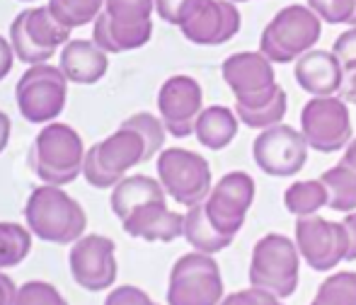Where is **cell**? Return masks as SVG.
<instances>
[{
    "label": "cell",
    "instance_id": "5b68a950",
    "mask_svg": "<svg viewBox=\"0 0 356 305\" xmlns=\"http://www.w3.org/2000/svg\"><path fill=\"white\" fill-rule=\"evenodd\" d=\"M223 298V277L213 254L194 249L172 264L168 281V305H220Z\"/></svg>",
    "mask_w": 356,
    "mask_h": 305
},
{
    "label": "cell",
    "instance_id": "44dd1931",
    "mask_svg": "<svg viewBox=\"0 0 356 305\" xmlns=\"http://www.w3.org/2000/svg\"><path fill=\"white\" fill-rule=\"evenodd\" d=\"M240 119L235 114V109H228L223 104H213L207 107L197 119V126H194V136L209 151H223L238 136Z\"/></svg>",
    "mask_w": 356,
    "mask_h": 305
},
{
    "label": "cell",
    "instance_id": "e575fe53",
    "mask_svg": "<svg viewBox=\"0 0 356 305\" xmlns=\"http://www.w3.org/2000/svg\"><path fill=\"white\" fill-rule=\"evenodd\" d=\"M15 305H68L56 286L47 281H27L19 286Z\"/></svg>",
    "mask_w": 356,
    "mask_h": 305
},
{
    "label": "cell",
    "instance_id": "bcb514c9",
    "mask_svg": "<svg viewBox=\"0 0 356 305\" xmlns=\"http://www.w3.org/2000/svg\"><path fill=\"white\" fill-rule=\"evenodd\" d=\"M230 3H250V0H230Z\"/></svg>",
    "mask_w": 356,
    "mask_h": 305
},
{
    "label": "cell",
    "instance_id": "5bb4252c",
    "mask_svg": "<svg viewBox=\"0 0 356 305\" xmlns=\"http://www.w3.org/2000/svg\"><path fill=\"white\" fill-rule=\"evenodd\" d=\"M158 112L168 133L187 138L194 133L199 114L204 112V90L192 76H172L160 85Z\"/></svg>",
    "mask_w": 356,
    "mask_h": 305
},
{
    "label": "cell",
    "instance_id": "ee69618b",
    "mask_svg": "<svg viewBox=\"0 0 356 305\" xmlns=\"http://www.w3.org/2000/svg\"><path fill=\"white\" fill-rule=\"evenodd\" d=\"M10 129H13V124H10V117L5 112H0V153H3L5 148H8Z\"/></svg>",
    "mask_w": 356,
    "mask_h": 305
},
{
    "label": "cell",
    "instance_id": "8992f818",
    "mask_svg": "<svg viewBox=\"0 0 356 305\" xmlns=\"http://www.w3.org/2000/svg\"><path fill=\"white\" fill-rule=\"evenodd\" d=\"M158 179L179 206H199L211 194V167L207 158L187 148H168L158 158Z\"/></svg>",
    "mask_w": 356,
    "mask_h": 305
},
{
    "label": "cell",
    "instance_id": "603a6c76",
    "mask_svg": "<svg viewBox=\"0 0 356 305\" xmlns=\"http://www.w3.org/2000/svg\"><path fill=\"white\" fill-rule=\"evenodd\" d=\"M22 22H24V32L27 37L34 42V47H39L42 51L51 53L58 47H66L71 42V29H66L54 13L49 10V5H39V8H29L22 10Z\"/></svg>",
    "mask_w": 356,
    "mask_h": 305
},
{
    "label": "cell",
    "instance_id": "74e56055",
    "mask_svg": "<svg viewBox=\"0 0 356 305\" xmlns=\"http://www.w3.org/2000/svg\"><path fill=\"white\" fill-rule=\"evenodd\" d=\"M104 305H158L153 298L138 286H119L112 293H107Z\"/></svg>",
    "mask_w": 356,
    "mask_h": 305
},
{
    "label": "cell",
    "instance_id": "7402d4cb",
    "mask_svg": "<svg viewBox=\"0 0 356 305\" xmlns=\"http://www.w3.org/2000/svg\"><path fill=\"white\" fill-rule=\"evenodd\" d=\"M165 197L168 194H165L160 179H153L148 174H131V177H124L112 189L109 204H112V211L119 216V221H124V218L131 216L134 208L143 206L148 201H160Z\"/></svg>",
    "mask_w": 356,
    "mask_h": 305
},
{
    "label": "cell",
    "instance_id": "9a60e30c",
    "mask_svg": "<svg viewBox=\"0 0 356 305\" xmlns=\"http://www.w3.org/2000/svg\"><path fill=\"white\" fill-rule=\"evenodd\" d=\"M240 10L230 0H204L197 13L179 27L184 39L197 47H220L240 32Z\"/></svg>",
    "mask_w": 356,
    "mask_h": 305
},
{
    "label": "cell",
    "instance_id": "8d00e7d4",
    "mask_svg": "<svg viewBox=\"0 0 356 305\" xmlns=\"http://www.w3.org/2000/svg\"><path fill=\"white\" fill-rule=\"evenodd\" d=\"M220 305H284L282 298L274 296V293L264 291V288L250 286L245 291H235L220 301Z\"/></svg>",
    "mask_w": 356,
    "mask_h": 305
},
{
    "label": "cell",
    "instance_id": "2e32d148",
    "mask_svg": "<svg viewBox=\"0 0 356 305\" xmlns=\"http://www.w3.org/2000/svg\"><path fill=\"white\" fill-rule=\"evenodd\" d=\"M122 226L127 235L148 240V242H172L177 238H184V216L170 211L165 199L134 208L131 216L122 221Z\"/></svg>",
    "mask_w": 356,
    "mask_h": 305
},
{
    "label": "cell",
    "instance_id": "8fae6325",
    "mask_svg": "<svg viewBox=\"0 0 356 305\" xmlns=\"http://www.w3.org/2000/svg\"><path fill=\"white\" fill-rule=\"evenodd\" d=\"M308 141L289 124L264 129L252 143V158L269 177H296L308 160Z\"/></svg>",
    "mask_w": 356,
    "mask_h": 305
},
{
    "label": "cell",
    "instance_id": "7dc6e473",
    "mask_svg": "<svg viewBox=\"0 0 356 305\" xmlns=\"http://www.w3.org/2000/svg\"><path fill=\"white\" fill-rule=\"evenodd\" d=\"M22 3H34V0H22Z\"/></svg>",
    "mask_w": 356,
    "mask_h": 305
},
{
    "label": "cell",
    "instance_id": "b9f144b4",
    "mask_svg": "<svg viewBox=\"0 0 356 305\" xmlns=\"http://www.w3.org/2000/svg\"><path fill=\"white\" fill-rule=\"evenodd\" d=\"M17 291L15 281L8 277V274H0V305H15L17 301Z\"/></svg>",
    "mask_w": 356,
    "mask_h": 305
},
{
    "label": "cell",
    "instance_id": "d6a6232c",
    "mask_svg": "<svg viewBox=\"0 0 356 305\" xmlns=\"http://www.w3.org/2000/svg\"><path fill=\"white\" fill-rule=\"evenodd\" d=\"M10 44H13V51H15V56H17V61L27 63V66H39V63H47L49 58H51V53L34 47V42L27 37L22 15H17V17L13 19V24H10Z\"/></svg>",
    "mask_w": 356,
    "mask_h": 305
},
{
    "label": "cell",
    "instance_id": "484cf974",
    "mask_svg": "<svg viewBox=\"0 0 356 305\" xmlns=\"http://www.w3.org/2000/svg\"><path fill=\"white\" fill-rule=\"evenodd\" d=\"M323 184L327 187V206L339 213L356 211V172L347 165H334L323 172Z\"/></svg>",
    "mask_w": 356,
    "mask_h": 305
},
{
    "label": "cell",
    "instance_id": "9c48e42d",
    "mask_svg": "<svg viewBox=\"0 0 356 305\" xmlns=\"http://www.w3.org/2000/svg\"><path fill=\"white\" fill-rule=\"evenodd\" d=\"M300 133L318 153H334L347 148L354 138L349 104L337 94L308 99L300 112Z\"/></svg>",
    "mask_w": 356,
    "mask_h": 305
},
{
    "label": "cell",
    "instance_id": "7bdbcfd3",
    "mask_svg": "<svg viewBox=\"0 0 356 305\" xmlns=\"http://www.w3.org/2000/svg\"><path fill=\"white\" fill-rule=\"evenodd\" d=\"M342 223H344V228H347V235H349V252H347V262H354V259H356V211L347 213Z\"/></svg>",
    "mask_w": 356,
    "mask_h": 305
},
{
    "label": "cell",
    "instance_id": "d4e9b609",
    "mask_svg": "<svg viewBox=\"0 0 356 305\" xmlns=\"http://www.w3.org/2000/svg\"><path fill=\"white\" fill-rule=\"evenodd\" d=\"M327 187L323 184V179H300L284 192L286 211L293 213L296 218L315 216L320 208L327 206Z\"/></svg>",
    "mask_w": 356,
    "mask_h": 305
},
{
    "label": "cell",
    "instance_id": "60d3db41",
    "mask_svg": "<svg viewBox=\"0 0 356 305\" xmlns=\"http://www.w3.org/2000/svg\"><path fill=\"white\" fill-rule=\"evenodd\" d=\"M13 61H15V51L10 39L0 37V80L8 78V73L13 71Z\"/></svg>",
    "mask_w": 356,
    "mask_h": 305
},
{
    "label": "cell",
    "instance_id": "1f68e13d",
    "mask_svg": "<svg viewBox=\"0 0 356 305\" xmlns=\"http://www.w3.org/2000/svg\"><path fill=\"white\" fill-rule=\"evenodd\" d=\"M153 10L155 0H104V15L117 24L153 22Z\"/></svg>",
    "mask_w": 356,
    "mask_h": 305
},
{
    "label": "cell",
    "instance_id": "ac0fdd59",
    "mask_svg": "<svg viewBox=\"0 0 356 305\" xmlns=\"http://www.w3.org/2000/svg\"><path fill=\"white\" fill-rule=\"evenodd\" d=\"M95 153L102 165V170L112 179L122 182L127 177V172L131 167H136L138 163L145 160V141L131 129L119 126L112 136H107L104 141L95 143Z\"/></svg>",
    "mask_w": 356,
    "mask_h": 305
},
{
    "label": "cell",
    "instance_id": "f35d334b",
    "mask_svg": "<svg viewBox=\"0 0 356 305\" xmlns=\"http://www.w3.org/2000/svg\"><path fill=\"white\" fill-rule=\"evenodd\" d=\"M332 53L342 63L356 61V27H349L347 32H342L332 44Z\"/></svg>",
    "mask_w": 356,
    "mask_h": 305
},
{
    "label": "cell",
    "instance_id": "836d02e7",
    "mask_svg": "<svg viewBox=\"0 0 356 305\" xmlns=\"http://www.w3.org/2000/svg\"><path fill=\"white\" fill-rule=\"evenodd\" d=\"M305 3L323 22L356 27V0H305Z\"/></svg>",
    "mask_w": 356,
    "mask_h": 305
},
{
    "label": "cell",
    "instance_id": "4fadbf2b",
    "mask_svg": "<svg viewBox=\"0 0 356 305\" xmlns=\"http://www.w3.org/2000/svg\"><path fill=\"white\" fill-rule=\"evenodd\" d=\"M68 267L75 283L85 291H107L117 281V245L107 235H83L73 242Z\"/></svg>",
    "mask_w": 356,
    "mask_h": 305
},
{
    "label": "cell",
    "instance_id": "ba28073f",
    "mask_svg": "<svg viewBox=\"0 0 356 305\" xmlns=\"http://www.w3.org/2000/svg\"><path fill=\"white\" fill-rule=\"evenodd\" d=\"M223 80L235 94V107L257 109L269 104L282 85L274 78V63L262 51H238L220 66Z\"/></svg>",
    "mask_w": 356,
    "mask_h": 305
},
{
    "label": "cell",
    "instance_id": "6da1fadb",
    "mask_svg": "<svg viewBox=\"0 0 356 305\" xmlns=\"http://www.w3.org/2000/svg\"><path fill=\"white\" fill-rule=\"evenodd\" d=\"M24 221L34 238L54 245L78 242L88 226L83 206L54 184H44L29 194L24 204Z\"/></svg>",
    "mask_w": 356,
    "mask_h": 305
},
{
    "label": "cell",
    "instance_id": "30bf717a",
    "mask_svg": "<svg viewBox=\"0 0 356 305\" xmlns=\"http://www.w3.org/2000/svg\"><path fill=\"white\" fill-rule=\"evenodd\" d=\"M296 245L313 272H332L347 259L349 235L342 221H327L320 216L296 218Z\"/></svg>",
    "mask_w": 356,
    "mask_h": 305
},
{
    "label": "cell",
    "instance_id": "4316f807",
    "mask_svg": "<svg viewBox=\"0 0 356 305\" xmlns=\"http://www.w3.org/2000/svg\"><path fill=\"white\" fill-rule=\"evenodd\" d=\"M49 10L66 29H78L95 22L104 10V0H49Z\"/></svg>",
    "mask_w": 356,
    "mask_h": 305
},
{
    "label": "cell",
    "instance_id": "e0dca14e",
    "mask_svg": "<svg viewBox=\"0 0 356 305\" xmlns=\"http://www.w3.org/2000/svg\"><path fill=\"white\" fill-rule=\"evenodd\" d=\"M344 66L332 51L313 49L303 53L293 66V78L310 97H330L339 92Z\"/></svg>",
    "mask_w": 356,
    "mask_h": 305
},
{
    "label": "cell",
    "instance_id": "7a4b0ae2",
    "mask_svg": "<svg viewBox=\"0 0 356 305\" xmlns=\"http://www.w3.org/2000/svg\"><path fill=\"white\" fill-rule=\"evenodd\" d=\"M85 146L80 133L68 124L51 122L39 131L29 151V167L44 184L66 187L83 174Z\"/></svg>",
    "mask_w": 356,
    "mask_h": 305
},
{
    "label": "cell",
    "instance_id": "83f0119b",
    "mask_svg": "<svg viewBox=\"0 0 356 305\" xmlns=\"http://www.w3.org/2000/svg\"><path fill=\"white\" fill-rule=\"evenodd\" d=\"M32 249V233L17 223H0V272L17 267Z\"/></svg>",
    "mask_w": 356,
    "mask_h": 305
},
{
    "label": "cell",
    "instance_id": "f6af8a7d",
    "mask_svg": "<svg viewBox=\"0 0 356 305\" xmlns=\"http://www.w3.org/2000/svg\"><path fill=\"white\" fill-rule=\"evenodd\" d=\"M339 163L347 165V167H352L356 172V138H352V141H349V146L344 148V158L339 160Z\"/></svg>",
    "mask_w": 356,
    "mask_h": 305
},
{
    "label": "cell",
    "instance_id": "3957f363",
    "mask_svg": "<svg viewBox=\"0 0 356 305\" xmlns=\"http://www.w3.org/2000/svg\"><path fill=\"white\" fill-rule=\"evenodd\" d=\"M323 34V19L308 5H286L272 17L259 37V51L272 63H296L313 51Z\"/></svg>",
    "mask_w": 356,
    "mask_h": 305
},
{
    "label": "cell",
    "instance_id": "f1b7e54d",
    "mask_svg": "<svg viewBox=\"0 0 356 305\" xmlns=\"http://www.w3.org/2000/svg\"><path fill=\"white\" fill-rule=\"evenodd\" d=\"M313 301L318 305H356V272L330 274Z\"/></svg>",
    "mask_w": 356,
    "mask_h": 305
},
{
    "label": "cell",
    "instance_id": "ffe728a7",
    "mask_svg": "<svg viewBox=\"0 0 356 305\" xmlns=\"http://www.w3.org/2000/svg\"><path fill=\"white\" fill-rule=\"evenodd\" d=\"M153 37V22L145 24H117L99 13V17L92 22V42L107 53H124V51H136L145 47Z\"/></svg>",
    "mask_w": 356,
    "mask_h": 305
},
{
    "label": "cell",
    "instance_id": "d590c367",
    "mask_svg": "<svg viewBox=\"0 0 356 305\" xmlns=\"http://www.w3.org/2000/svg\"><path fill=\"white\" fill-rule=\"evenodd\" d=\"M204 0H155V13L160 15V19L175 27H182L202 5Z\"/></svg>",
    "mask_w": 356,
    "mask_h": 305
},
{
    "label": "cell",
    "instance_id": "ab89813d",
    "mask_svg": "<svg viewBox=\"0 0 356 305\" xmlns=\"http://www.w3.org/2000/svg\"><path fill=\"white\" fill-rule=\"evenodd\" d=\"M344 73H342V85H339L337 97H342L347 104H354L356 107V61L342 63Z\"/></svg>",
    "mask_w": 356,
    "mask_h": 305
},
{
    "label": "cell",
    "instance_id": "4dcf8cb0",
    "mask_svg": "<svg viewBox=\"0 0 356 305\" xmlns=\"http://www.w3.org/2000/svg\"><path fill=\"white\" fill-rule=\"evenodd\" d=\"M286 109H289V99H286V92L282 88L277 92V97L269 104H264V107H257V109L235 107V114H238L240 124L264 131V129H272V126H277V124H282V119L286 117Z\"/></svg>",
    "mask_w": 356,
    "mask_h": 305
},
{
    "label": "cell",
    "instance_id": "7c38bea8",
    "mask_svg": "<svg viewBox=\"0 0 356 305\" xmlns=\"http://www.w3.org/2000/svg\"><path fill=\"white\" fill-rule=\"evenodd\" d=\"M254 201V179L248 172H228L213 184L211 194L204 201L209 221L223 235H235L245 226L250 206Z\"/></svg>",
    "mask_w": 356,
    "mask_h": 305
},
{
    "label": "cell",
    "instance_id": "52a82bcc",
    "mask_svg": "<svg viewBox=\"0 0 356 305\" xmlns=\"http://www.w3.org/2000/svg\"><path fill=\"white\" fill-rule=\"evenodd\" d=\"M17 107L29 124H51L66 107L68 80L58 66H29L17 80Z\"/></svg>",
    "mask_w": 356,
    "mask_h": 305
},
{
    "label": "cell",
    "instance_id": "f546056e",
    "mask_svg": "<svg viewBox=\"0 0 356 305\" xmlns=\"http://www.w3.org/2000/svg\"><path fill=\"white\" fill-rule=\"evenodd\" d=\"M122 126L136 131L145 141V160L155 158V155L163 151L168 129H165V124L160 117H155V114H150V112H138V114H134V117L124 119Z\"/></svg>",
    "mask_w": 356,
    "mask_h": 305
},
{
    "label": "cell",
    "instance_id": "277c9868",
    "mask_svg": "<svg viewBox=\"0 0 356 305\" xmlns=\"http://www.w3.org/2000/svg\"><path fill=\"white\" fill-rule=\"evenodd\" d=\"M300 252L296 240L282 233H267L257 240L250 259V286L289 298L298 288Z\"/></svg>",
    "mask_w": 356,
    "mask_h": 305
},
{
    "label": "cell",
    "instance_id": "cb8c5ba5",
    "mask_svg": "<svg viewBox=\"0 0 356 305\" xmlns=\"http://www.w3.org/2000/svg\"><path fill=\"white\" fill-rule=\"evenodd\" d=\"M184 240L197 252L204 254H216L220 249L230 247V242H233L230 235H223L220 230H216L211 226L207 211H204V204L187 208V213H184Z\"/></svg>",
    "mask_w": 356,
    "mask_h": 305
},
{
    "label": "cell",
    "instance_id": "d6986e66",
    "mask_svg": "<svg viewBox=\"0 0 356 305\" xmlns=\"http://www.w3.org/2000/svg\"><path fill=\"white\" fill-rule=\"evenodd\" d=\"M109 53L99 49L92 39H71L61 51V71L68 83L95 85L104 78L109 68Z\"/></svg>",
    "mask_w": 356,
    "mask_h": 305
}]
</instances>
